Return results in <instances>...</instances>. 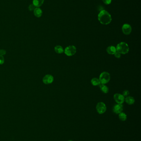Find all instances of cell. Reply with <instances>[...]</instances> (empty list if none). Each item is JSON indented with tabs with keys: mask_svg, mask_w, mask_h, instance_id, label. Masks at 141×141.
Segmentation results:
<instances>
[{
	"mask_svg": "<svg viewBox=\"0 0 141 141\" xmlns=\"http://www.w3.org/2000/svg\"><path fill=\"white\" fill-rule=\"evenodd\" d=\"M98 20L102 25H108L111 22V16L108 11L102 10L98 14Z\"/></svg>",
	"mask_w": 141,
	"mask_h": 141,
	"instance_id": "obj_1",
	"label": "cell"
},
{
	"mask_svg": "<svg viewBox=\"0 0 141 141\" xmlns=\"http://www.w3.org/2000/svg\"><path fill=\"white\" fill-rule=\"evenodd\" d=\"M116 49L117 52L118 53L123 55L128 53L129 51V46L125 42H121L118 43Z\"/></svg>",
	"mask_w": 141,
	"mask_h": 141,
	"instance_id": "obj_2",
	"label": "cell"
},
{
	"mask_svg": "<svg viewBox=\"0 0 141 141\" xmlns=\"http://www.w3.org/2000/svg\"><path fill=\"white\" fill-rule=\"evenodd\" d=\"M110 79V74L107 72H103L100 75L99 80L101 84H105L109 82Z\"/></svg>",
	"mask_w": 141,
	"mask_h": 141,
	"instance_id": "obj_3",
	"label": "cell"
},
{
	"mask_svg": "<svg viewBox=\"0 0 141 141\" xmlns=\"http://www.w3.org/2000/svg\"><path fill=\"white\" fill-rule=\"evenodd\" d=\"M77 49L74 46H70L65 48L64 52L66 55L68 56H72L76 53Z\"/></svg>",
	"mask_w": 141,
	"mask_h": 141,
	"instance_id": "obj_4",
	"label": "cell"
},
{
	"mask_svg": "<svg viewBox=\"0 0 141 141\" xmlns=\"http://www.w3.org/2000/svg\"><path fill=\"white\" fill-rule=\"evenodd\" d=\"M96 109L98 113L103 114L106 111V104L102 102H99L97 104Z\"/></svg>",
	"mask_w": 141,
	"mask_h": 141,
	"instance_id": "obj_5",
	"label": "cell"
},
{
	"mask_svg": "<svg viewBox=\"0 0 141 141\" xmlns=\"http://www.w3.org/2000/svg\"><path fill=\"white\" fill-rule=\"evenodd\" d=\"M114 99L118 104H122L125 102V97L120 94L116 93L114 94Z\"/></svg>",
	"mask_w": 141,
	"mask_h": 141,
	"instance_id": "obj_6",
	"label": "cell"
},
{
	"mask_svg": "<svg viewBox=\"0 0 141 141\" xmlns=\"http://www.w3.org/2000/svg\"><path fill=\"white\" fill-rule=\"evenodd\" d=\"M53 81H54V78L53 76L50 74H47L43 78L42 80L43 82L46 85L52 84Z\"/></svg>",
	"mask_w": 141,
	"mask_h": 141,
	"instance_id": "obj_7",
	"label": "cell"
},
{
	"mask_svg": "<svg viewBox=\"0 0 141 141\" xmlns=\"http://www.w3.org/2000/svg\"><path fill=\"white\" fill-rule=\"evenodd\" d=\"M122 29L124 34L126 35H128L130 34V33H131L132 28L130 25L128 24H125L123 25Z\"/></svg>",
	"mask_w": 141,
	"mask_h": 141,
	"instance_id": "obj_8",
	"label": "cell"
},
{
	"mask_svg": "<svg viewBox=\"0 0 141 141\" xmlns=\"http://www.w3.org/2000/svg\"><path fill=\"white\" fill-rule=\"evenodd\" d=\"M123 110V107L122 104H115L113 107V112L116 114H119L121 113Z\"/></svg>",
	"mask_w": 141,
	"mask_h": 141,
	"instance_id": "obj_9",
	"label": "cell"
},
{
	"mask_svg": "<svg viewBox=\"0 0 141 141\" xmlns=\"http://www.w3.org/2000/svg\"><path fill=\"white\" fill-rule=\"evenodd\" d=\"M33 12L35 16L38 18L41 17L43 14V11L40 7H36Z\"/></svg>",
	"mask_w": 141,
	"mask_h": 141,
	"instance_id": "obj_10",
	"label": "cell"
},
{
	"mask_svg": "<svg viewBox=\"0 0 141 141\" xmlns=\"http://www.w3.org/2000/svg\"><path fill=\"white\" fill-rule=\"evenodd\" d=\"M44 0H32V4L36 7H40L44 2Z\"/></svg>",
	"mask_w": 141,
	"mask_h": 141,
	"instance_id": "obj_11",
	"label": "cell"
},
{
	"mask_svg": "<svg viewBox=\"0 0 141 141\" xmlns=\"http://www.w3.org/2000/svg\"><path fill=\"white\" fill-rule=\"evenodd\" d=\"M107 52L110 55H114L116 52V48L113 46H110L107 48Z\"/></svg>",
	"mask_w": 141,
	"mask_h": 141,
	"instance_id": "obj_12",
	"label": "cell"
},
{
	"mask_svg": "<svg viewBox=\"0 0 141 141\" xmlns=\"http://www.w3.org/2000/svg\"><path fill=\"white\" fill-rule=\"evenodd\" d=\"M125 101L129 105H132L134 104L135 102V99L133 97L131 96H128L125 99Z\"/></svg>",
	"mask_w": 141,
	"mask_h": 141,
	"instance_id": "obj_13",
	"label": "cell"
},
{
	"mask_svg": "<svg viewBox=\"0 0 141 141\" xmlns=\"http://www.w3.org/2000/svg\"><path fill=\"white\" fill-rule=\"evenodd\" d=\"M99 85L100 90H101V91H102V92L105 94L108 93V91H109V89L106 85L105 84H101Z\"/></svg>",
	"mask_w": 141,
	"mask_h": 141,
	"instance_id": "obj_14",
	"label": "cell"
},
{
	"mask_svg": "<svg viewBox=\"0 0 141 141\" xmlns=\"http://www.w3.org/2000/svg\"><path fill=\"white\" fill-rule=\"evenodd\" d=\"M55 51L58 54H61L64 52L63 47L60 46H56L54 48Z\"/></svg>",
	"mask_w": 141,
	"mask_h": 141,
	"instance_id": "obj_15",
	"label": "cell"
},
{
	"mask_svg": "<svg viewBox=\"0 0 141 141\" xmlns=\"http://www.w3.org/2000/svg\"><path fill=\"white\" fill-rule=\"evenodd\" d=\"M91 83L92 85L94 86H97L101 84L99 79H97L96 78H94L91 80Z\"/></svg>",
	"mask_w": 141,
	"mask_h": 141,
	"instance_id": "obj_16",
	"label": "cell"
},
{
	"mask_svg": "<svg viewBox=\"0 0 141 141\" xmlns=\"http://www.w3.org/2000/svg\"><path fill=\"white\" fill-rule=\"evenodd\" d=\"M118 117L120 120H121L122 121H125L126 120L127 118V115L125 113L123 112H121L118 115Z\"/></svg>",
	"mask_w": 141,
	"mask_h": 141,
	"instance_id": "obj_17",
	"label": "cell"
},
{
	"mask_svg": "<svg viewBox=\"0 0 141 141\" xmlns=\"http://www.w3.org/2000/svg\"><path fill=\"white\" fill-rule=\"evenodd\" d=\"M35 6L33 4H31L30 5H29L28 7V9L29 11H33L36 8Z\"/></svg>",
	"mask_w": 141,
	"mask_h": 141,
	"instance_id": "obj_18",
	"label": "cell"
},
{
	"mask_svg": "<svg viewBox=\"0 0 141 141\" xmlns=\"http://www.w3.org/2000/svg\"><path fill=\"white\" fill-rule=\"evenodd\" d=\"M5 61V59L4 58L3 56L0 55V64H4Z\"/></svg>",
	"mask_w": 141,
	"mask_h": 141,
	"instance_id": "obj_19",
	"label": "cell"
},
{
	"mask_svg": "<svg viewBox=\"0 0 141 141\" xmlns=\"http://www.w3.org/2000/svg\"><path fill=\"white\" fill-rule=\"evenodd\" d=\"M130 94V92L128 90H125V91H123V95L125 97H127L128 95Z\"/></svg>",
	"mask_w": 141,
	"mask_h": 141,
	"instance_id": "obj_20",
	"label": "cell"
},
{
	"mask_svg": "<svg viewBox=\"0 0 141 141\" xmlns=\"http://www.w3.org/2000/svg\"><path fill=\"white\" fill-rule=\"evenodd\" d=\"M6 50L4 49H0V55L4 56L6 54Z\"/></svg>",
	"mask_w": 141,
	"mask_h": 141,
	"instance_id": "obj_21",
	"label": "cell"
},
{
	"mask_svg": "<svg viewBox=\"0 0 141 141\" xmlns=\"http://www.w3.org/2000/svg\"><path fill=\"white\" fill-rule=\"evenodd\" d=\"M104 3L106 5H109L112 2V0H102Z\"/></svg>",
	"mask_w": 141,
	"mask_h": 141,
	"instance_id": "obj_22",
	"label": "cell"
},
{
	"mask_svg": "<svg viewBox=\"0 0 141 141\" xmlns=\"http://www.w3.org/2000/svg\"><path fill=\"white\" fill-rule=\"evenodd\" d=\"M114 55H115V57L117 58H118V59L120 58V56H121V55H120V53H118V52H116L114 54Z\"/></svg>",
	"mask_w": 141,
	"mask_h": 141,
	"instance_id": "obj_23",
	"label": "cell"
},
{
	"mask_svg": "<svg viewBox=\"0 0 141 141\" xmlns=\"http://www.w3.org/2000/svg\"><path fill=\"white\" fill-rule=\"evenodd\" d=\"M72 141V140H69V141Z\"/></svg>",
	"mask_w": 141,
	"mask_h": 141,
	"instance_id": "obj_24",
	"label": "cell"
}]
</instances>
